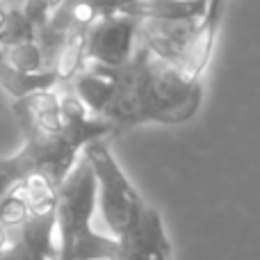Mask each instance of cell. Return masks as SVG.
<instances>
[{"label": "cell", "instance_id": "obj_1", "mask_svg": "<svg viewBox=\"0 0 260 260\" xmlns=\"http://www.w3.org/2000/svg\"><path fill=\"white\" fill-rule=\"evenodd\" d=\"M105 71L112 78L114 91L101 119L112 126L114 135L142 123L180 126L201 108V80H194L178 67L157 59L142 44L128 64Z\"/></svg>", "mask_w": 260, "mask_h": 260}, {"label": "cell", "instance_id": "obj_2", "mask_svg": "<svg viewBox=\"0 0 260 260\" xmlns=\"http://www.w3.org/2000/svg\"><path fill=\"white\" fill-rule=\"evenodd\" d=\"M96 210V176L89 160L82 155L57 192V260L112 258L114 238L91 226Z\"/></svg>", "mask_w": 260, "mask_h": 260}, {"label": "cell", "instance_id": "obj_3", "mask_svg": "<svg viewBox=\"0 0 260 260\" xmlns=\"http://www.w3.org/2000/svg\"><path fill=\"white\" fill-rule=\"evenodd\" d=\"M82 155L89 160L91 169H94L96 201H99V212L108 229V235L121 238L135 224V219L142 215L146 201L137 192L133 180L126 176V171L121 169L108 139H96V142L87 144Z\"/></svg>", "mask_w": 260, "mask_h": 260}, {"label": "cell", "instance_id": "obj_4", "mask_svg": "<svg viewBox=\"0 0 260 260\" xmlns=\"http://www.w3.org/2000/svg\"><path fill=\"white\" fill-rule=\"evenodd\" d=\"M139 46V21L128 14H105L87 35V62L119 69L133 59Z\"/></svg>", "mask_w": 260, "mask_h": 260}, {"label": "cell", "instance_id": "obj_5", "mask_svg": "<svg viewBox=\"0 0 260 260\" xmlns=\"http://www.w3.org/2000/svg\"><path fill=\"white\" fill-rule=\"evenodd\" d=\"M201 18H151L139 21V44L162 62L183 69Z\"/></svg>", "mask_w": 260, "mask_h": 260}, {"label": "cell", "instance_id": "obj_6", "mask_svg": "<svg viewBox=\"0 0 260 260\" xmlns=\"http://www.w3.org/2000/svg\"><path fill=\"white\" fill-rule=\"evenodd\" d=\"M110 260H171V242L155 208L146 203L135 224L121 238H114Z\"/></svg>", "mask_w": 260, "mask_h": 260}, {"label": "cell", "instance_id": "obj_7", "mask_svg": "<svg viewBox=\"0 0 260 260\" xmlns=\"http://www.w3.org/2000/svg\"><path fill=\"white\" fill-rule=\"evenodd\" d=\"M14 117L21 126L25 142H39V139L59 137L64 133V114L59 103V87L32 94L27 99L14 101Z\"/></svg>", "mask_w": 260, "mask_h": 260}, {"label": "cell", "instance_id": "obj_8", "mask_svg": "<svg viewBox=\"0 0 260 260\" xmlns=\"http://www.w3.org/2000/svg\"><path fill=\"white\" fill-rule=\"evenodd\" d=\"M0 87L12 96V101L27 99L32 94H39L46 89H57L59 78L53 69L46 71H18L12 64L5 62V57L0 55Z\"/></svg>", "mask_w": 260, "mask_h": 260}, {"label": "cell", "instance_id": "obj_9", "mask_svg": "<svg viewBox=\"0 0 260 260\" xmlns=\"http://www.w3.org/2000/svg\"><path fill=\"white\" fill-rule=\"evenodd\" d=\"M69 87L76 91V96L96 117H101L105 112L114 91V82L110 78V73L103 67H94V64H87V69L82 73H78Z\"/></svg>", "mask_w": 260, "mask_h": 260}, {"label": "cell", "instance_id": "obj_10", "mask_svg": "<svg viewBox=\"0 0 260 260\" xmlns=\"http://www.w3.org/2000/svg\"><path fill=\"white\" fill-rule=\"evenodd\" d=\"M30 203H27L25 189L18 183L7 197L0 201V226L9 233H16L27 219H30Z\"/></svg>", "mask_w": 260, "mask_h": 260}, {"label": "cell", "instance_id": "obj_11", "mask_svg": "<svg viewBox=\"0 0 260 260\" xmlns=\"http://www.w3.org/2000/svg\"><path fill=\"white\" fill-rule=\"evenodd\" d=\"M5 57V62L12 64L14 69L18 71H46L48 64H46V55L41 50L39 41L32 39V41H23V44H16V46H9L0 53Z\"/></svg>", "mask_w": 260, "mask_h": 260}, {"label": "cell", "instance_id": "obj_12", "mask_svg": "<svg viewBox=\"0 0 260 260\" xmlns=\"http://www.w3.org/2000/svg\"><path fill=\"white\" fill-rule=\"evenodd\" d=\"M27 174H32V167L21 148H18L16 153H12V155L0 157V201H3Z\"/></svg>", "mask_w": 260, "mask_h": 260}, {"label": "cell", "instance_id": "obj_13", "mask_svg": "<svg viewBox=\"0 0 260 260\" xmlns=\"http://www.w3.org/2000/svg\"><path fill=\"white\" fill-rule=\"evenodd\" d=\"M21 12L25 14V18L32 23V27H35L37 32H39L41 27H46V23H48L50 16L55 14L48 0H23Z\"/></svg>", "mask_w": 260, "mask_h": 260}, {"label": "cell", "instance_id": "obj_14", "mask_svg": "<svg viewBox=\"0 0 260 260\" xmlns=\"http://www.w3.org/2000/svg\"><path fill=\"white\" fill-rule=\"evenodd\" d=\"M9 238H12V233L0 226V260H5V249H7V244H9Z\"/></svg>", "mask_w": 260, "mask_h": 260}, {"label": "cell", "instance_id": "obj_15", "mask_svg": "<svg viewBox=\"0 0 260 260\" xmlns=\"http://www.w3.org/2000/svg\"><path fill=\"white\" fill-rule=\"evenodd\" d=\"M0 3H3L5 7H21L23 0H0Z\"/></svg>", "mask_w": 260, "mask_h": 260}, {"label": "cell", "instance_id": "obj_16", "mask_svg": "<svg viewBox=\"0 0 260 260\" xmlns=\"http://www.w3.org/2000/svg\"><path fill=\"white\" fill-rule=\"evenodd\" d=\"M48 3H50V7H53V12H57V9L62 7V5L67 3V0H48Z\"/></svg>", "mask_w": 260, "mask_h": 260}, {"label": "cell", "instance_id": "obj_17", "mask_svg": "<svg viewBox=\"0 0 260 260\" xmlns=\"http://www.w3.org/2000/svg\"><path fill=\"white\" fill-rule=\"evenodd\" d=\"M0 5H3V3H0Z\"/></svg>", "mask_w": 260, "mask_h": 260}]
</instances>
